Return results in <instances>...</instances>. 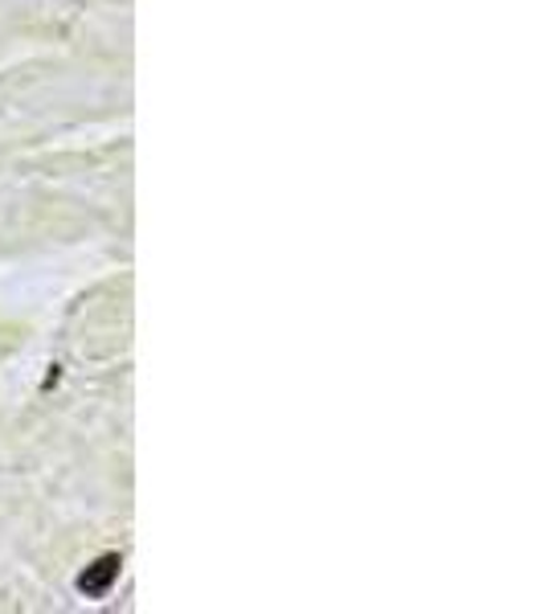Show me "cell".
<instances>
[{
  "mask_svg": "<svg viewBox=\"0 0 544 614\" xmlns=\"http://www.w3.org/2000/svg\"><path fill=\"white\" fill-rule=\"evenodd\" d=\"M119 565L123 561L115 558V553H107V558H99L95 565H86V573L78 578V590H83L86 599H102L107 590H111V582L119 578Z\"/></svg>",
  "mask_w": 544,
  "mask_h": 614,
  "instance_id": "cell-1",
  "label": "cell"
}]
</instances>
